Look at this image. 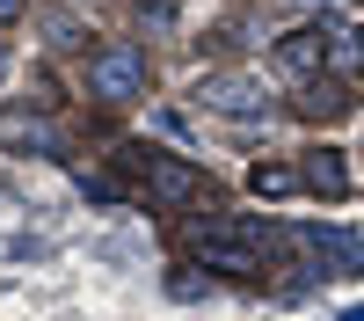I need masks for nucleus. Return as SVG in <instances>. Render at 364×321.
I'll return each instance as SVG.
<instances>
[{"label": "nucleus", "mask_w": 364, "mask_h": 321, "mask_svg": "<svg viewBox=\"0 0 364 321\" xmlns=\"http://www.w3.org/2000/svg\"><path fill=\"white\" fill-rule=\"evenodd\" d=\"M299 183H306V190H321V197H343V190H350V175H343V154H328V146H321V154H306Z\"/></svg>", "instance_id": "obj_7"}, {"label": "nucleus", "mask_w": 364, "mask_h": 321, "mask_svg": "<svg viewBox=\"0 0 364 321\" xmlns=\"http://www.w3.org/2000/svg\"><path fill=\"white\" fill-rule=\"evenodd\" d=\"M321 58H328V44H321V29H291V37L277 44V66H284L291 80H306V73H321Z\"/></svg>", "instance_id": "obj_6"}, {"label": "nucleus", "mask_w": 364, "mask_h": 321, "mask_svg": "<svg viewBox=\"0 0 364 321\" xmlns=\"http://www.w3.org/2000/svg\"><path fill=\"white\" fill-rule=\"evenodd\" d=\"M139 175L154 190V204H197V190H204V175L175 154H139Z\"/></svg>", "instance_id": "obj_2"}, {"label": "nucleus", "mask_w": 364, "mask_h": 321, "mask_svg": "<svg viewBox=\"0 0 364 321\" xmlns=\"http://www.w3.org/2000/svg\"><path fill=\"white\" fill-rule=\"evenodd\" d=\"M0 146H22V154H58V132L29 110H0Z\"/></svg>", "instance_id": "obj_5"}, {"label": "nucleus", "mask_w": 364, "mask_h": 321, "mask_svg": "<svg viewBox=\"0 0 364 321\" xmlns=\"http://www.w3.org/2000/svg\"><path fill=\"white\" fill-rule=\"evenodd\" d=\"M248 183H255V197H291L299 190V168H255Z\"/></svg>", "instance_id": "obj_8"}, {"label": "nucleus", "mask_w": 364, "mask_h": 321, "mask_svg": "<svg viewBox=\"0 0 364 321\" xmlns=\"http://www.w3.org/2000/svg\"><path fill=\"white\" fill-rule=\"evenodd\" d=\"M0 80H8V51H0Z\"/></svg>", "instance_id": "obj_10"}, {"label": "nucleus", "mask_w": 364, "mask_h": 321, "mask_svg": "<svg viewBox=\"0 0 364 321\" xmlns=\"http://www.w3.org/2000/svg\"><path fill=\"white\" fill-rule=\"evenodd\" d=\"M139 80H146L139 44H102V51H95V66H87V88H95L102 102H132V95H139Z\"/></svg>", "instance_id": "obj_1"}, {"label": "nucleus", "mask_w": 364, "mask_h": 321, "mask_svg": "<svg viewBox=\"0 0 364 321\" xmlns=\"http://www.w3.org/2000/svg\"><path fill=\"white\" fill-rule=\"evenodd\" d=\"M190 256L204 263V270H226V278H255V270H262L255 248H240L233 233H190Z\"/></svg>", "instance_id": "obj_3"}, {"label": "nucleus", "mask_w": 364, "mask_h": 321, "mask_svg": "<svg viewBox=\"0 0 364 321\" xmlns=\"http://www.w3.org/2000/svg\"><path fill=\"white\" fill-rule=\"evenodd\" d=\"M0 22H22V0H0Z\"/></svg>", "instance_id": "obj_9"}, {"label": "nucleus", "mask_w": 364, "mask_h": 321, "mask_svg": "<svg viewBox=\"0 0 364 321\" xmlns=\"http://www.w3.org/2000/svg\"><path fill=\"white\" fill-rule=\"evenodd\" d=\"M197 102L226 110V117H248V110H262V88H255L248 73H219V80H204V88H197Z\"/></svg>", "instance_id": "obj_4"}]
</instances>
